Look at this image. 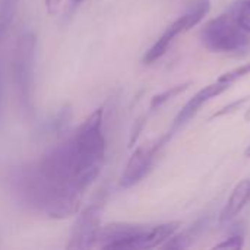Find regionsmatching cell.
Segmentation results:
<instances>
[{
  "label": "cell",
  "instance_id": "1",
  "mask_svg": "<svg viewBox=\"0 0 250 250\" xmlns=\"http://www.w3.org/2000/svg\"><path fill=\"white\" fill-rule=\"evenodd\" d=\"M103 126L104 110L97 108L69 138L18 168L10 179L18 201L54 220L78 214L82 196L98 179L105 160Z\"/></svg>",
  "mask_w": 250,
  "mask_h": 250
},
{
  "label": "cell",
  "instance_id": "2",
  "mask_svg": "<svg viewBox=\"0 0 250 250\" xmlns=\"http://www.w3.org/2000/svg\"><path fill=\"white\" fill-rule=\"evenodd\" d=\"M37 38L32 31L21 34L10 57V75L19 108L31 116L34 113V62Z\"/></svg>",
  "mask_w": 250,
  "mask_h": 250
},
{
  "label": "cell",
  "instance_id": "3",
  "mask_svg": "<svg viewBox=\"0 0 250 250\" xmlns=\"http://www.w3.org/2000/svg\"><path fill=\"white\" fill-rule=\"evenodd\" d=\"M201 41L207 50L220 54H246L250 50V34L243 31L227 12L205 23Z\"/></svg>",
  "mask_w": 250,
  "mask_h": 250
},
{
  "label": "cell",
  "instance_id": "4",
  "mask_svg": "<svg viewBox=\"0 0 250 250\" xmlns=\"http://www.w3.org/2000/svg\"><path fill=\"white\" fill-rule=\"evenodd\" d=\"M211 10V0H198L186 13H183L180 18H177L173 23L167 26V29L163 32V35L154 42V45L145 53L142 62L144 64H152L158 59H161L171 42L182 34L188 32L193 26H196Z\"/></svg>",
  "mask_w": 250,
  "mask_h": 250
},
{
  "label": "cell",
  "instance_id": "5",
  "mask_svg": "<svg viewBox=\"0 0 250 250\" xmlns=\"http://www.w3.org/2000/svg\"><path fill=\"white\" fill-rule=\"evenodd\" d=\"M101 217L103 204L100 202H92L85 208L79 209L66 248L73 250L92 249L98 243L100 231L103 229Z\"/></svg>",
  "mask_w": 250,
  "mask_h": 250
},
{
  "label": "cell",
  "instance_id": "6",
  "mask_svg": "<svg viewBox=\"0 0 250 250\" xmlns=\"http://www.w3.org/2000/svg\"><path fill=\"white\" fill-rule=\"evenodd\" d=\"M166 146V142L163 138H160L157 142L151 145H142L139 146L132 157L129 158L122 177H120V186L123 189H130L136 186L139 182H142L151 171L154 161L161 151V148Z\"/></svg>",
  "mask_w": 250,
  "mask_h": 250
},
{
  "label": "cell",
  "instance_id": "7",
  "mask_svg": "<svg viewBox=\"0 0 250 250\" xmlns=\"http://www.w3.org/2000/svg\"><path fill=\"white\" fill-rule=\"evenodd\" d=\"M229 88H230V85L215 81L214 83H209V85L204 86L202 89H199V91H198V92H196V94L183 105V108L179 111V114L174 117L170 130L164 135V138L167 139V142H168L177 132H180V130H182V129H183V127H185V126L198 114V111L201 110V107H202L204 104H207L209 100H212V98L221 95V94L226 92Z\"/></svg>",
  "mask_w": 250,
  "mask_h": 250
},
{
  "label": "cell",
  "instance_id": "8",
  "mask_svg": "<svg viewBox=\"0 0 250 250\" xmlns=\"http://www.w3.org/2000/svg\"><path fill=\"white\" fill-rule=\"evenodd\" d=\"M249 202L250 180L249 179H245V180L239 182L234 186V189H233V192H231L227 204L224 205V208H223V211L220 214V223L224 224V223H229L233 218H236Z\"/></svg>",
  "mask_w": 250,
  "mask_h": 250
},
{
  "label": "cell",
  "instance_id": "9",
  "mask_svg": "<svg viewBox=\"0 0 250 250\" xmlns=\"http://www.w3.org/2000/svg\"><path fill=\"white\" fill-rule=\"evenodd\" d=\"M207 229V220L202 218L199 221H196L193 226H190L188 230H183L182 233H174L164 245L163 248L166 249H186L190 248L195 240L202 234V231Z\"/></svg>",
  "mask_w": 250,
  "mask_h": 250
},
{
  "label": "cell",
  "instance_id": "10",
  "mask_svg": "<svg viewBox=\"0 0 250 250\" xmlns=\"http://www.w3.org/2000/svg\"><path fill=\"white\" fill-rule=\"evenodd\" d=\"M21 0H0V42L6 38L18 13Z\"/></svg>",
  "mask_w": 250,
  "mask_h": 250
},
{
  "label": "cell",
  "instance_id": "11",
  "mask_svg": "<svg viewBox=\"0 0 250 250\" xmlns=\"http://www.w3.org/2000/svg\"><path fill=\"white\" fill-rule=\"evenodd\" d=\"M190 85H192V82H190V81H189V82H183V83L174 85V86H171V88H168V89H166V91H163V92H160V94L154 95V97L151 98L149 110H151V111H154V110H157V108L163 107L166 103L171 101L173 98H176V97H179L180 94H183L185 91H188Z\"/></svg>",
  "mask_w": 250,
  "mask_h": 250
},
{
  "label": "cell",
  "instance_id": "12",
  "mask_svg": "<svg viewBox=\"0 0 250 250\" xmlns=\"http://www.w3.org/2000/svg\"><path fill=\"white\" fill-rule=\"evenodd\" d=\"M229 13L237 22V25L250 34V0H237L231 4Z\"/></svg>",
  "mask_w": 250,
  "mask_h": 250
},
{
  "label": "cell",
  "instance_id": "13",
  "mask_svg": "<svg viewBox=\"0 0 250 250\" xmlns=\"http://www.w3.org/2000/svg\"><path fill=\"white\" fill-rule=\"evenodd\" d=\"M248 75H250V63L242 64V66H239V67H236V69H233V70H229V72L223 73L217 81H218V82H223V83H227V85L231 86L234 82H237V81L246 78Z\"/></svg>",
  "mask_w": 250,
  "mask_h": 250
},
{
  "label": "cell",
  "instance_id": "14",
  "mask_svg": "<svg viewBox=\"0 0 250 250\" xmlns=\"http://www.w3.org/2000/svg\"><path fill=\"white\" fill-rule=\"evenodd\" d=\"M248 101H249V97H243V98L234 100V101H231L230 104L221 107L218 111H215V113L211 116V119H218V117H224V116H227V114H233V113H236L237 110H240Z\"/></svg>",
  "mask_w": 250,
  "mask_h": 250
},
{
  "label": "cell",
  "instance_id": "15",
  "mask_svg": "<svg viewBox=\"0 0 250 250\" xmlns=\"http://www.w3.org/2000/svg\"><path fill=\"white\" fill-rule=\"evenodd\" d=\"M243 246H245V239L243 236L237 234V236H231L223 240L221 243H217L214 248L215 249H242Z\"/></svg>",
  "mask_w": 250,
  "mask_h": 250
},
{
  "label": "cell",
  "instance_id": "16",
  "mask_svg": "<svg viewBox=\"0 0 250 250\" xmlns=\"http://www.w3.org/2000/svg\"><path fill=\"white\" fill-rule=\"evenodd\" d=\"M63 0H44V4H45V9L50 15H54L59 9V6L62 4Z\"/></svg>",
  "mask_w": 250,
  "mask_h": 250
},
{
  "label": "cell",
  "instance_id": "17",
  "mask_svg": "<svg viewBox=\"0 0 250 250\" xmlns=\"http://www.w3.org/2000/svg\"><path fill=\"white\" fill-rule=\"evenodd\" d=\"M3 114V75H1V67H0V120Z\"/></svg>",
  "mask_w": 250,
  "mask_h": 250
},
{
  "label": "cell",
  "instance_id": "18",
  "mask_svg": "<svg viewBox=\"0 0 250 250\" xmlns=\"http://www.w3.org/2000/svg\"><path fill=\"white\" fill-rule=\"evenodd\" d=\"M83 1H86V0H69V6H70L72 9H76V7L81 6Z\"/></svg>",
  "mask_w": 250,
  "mask_h": 250
},
{
  "label": "cell",
  "instance_id": "19",
  "mask_svg": "<svg viewBox=\"0 0 250 250\" xmlns=\"http://www.w3.org/2000/svg\"><path fill=\"white\" fill-rule=\"evenodd\" d=\"M245 120H246V122H250V107L249 110L246 111V114H245Z\"/></svg>",
  "mask_w": 250,
  "mask_h": 250
},
{
  "label": "cell",
  "instance_id": "20",
  "mask_svg": "<svg viewBox=\"0 0 250 250\" xmlns=\"http://www.w3.org/2000/svg\"><path fill=\"white\" fill-rule=\"evenodd\" d=\"M245 154H246V157H249L250 158V145L246 148V151H245Z\"/></svg>",
  "mask_w": 250,
  "mask_h": 250
}]
</instances>
